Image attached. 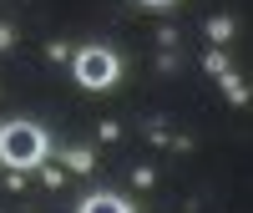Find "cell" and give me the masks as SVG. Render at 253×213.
<instances>
[{
	"label": "cell",
	"instance_id": "cell-1",
	"mask_svg": "<svg viewBox=\"0 0 253 213\" xmlns=\"http://www.w3.org/2000/svg\"><path fill=\"white\" fill-rule=\"evenodd\" d=\"M0 162H10L15 173H31V167L46 162V132L36 122H5L0 127Z\"/></svg>",
	"mask_w": 253,
	"mask_h": 213
},
{
	"label": "cell",
	"instance_id": "cell-2",
	"mask_svg": "<svg viewBox=\"0 0 253 213\" xmlns=\"http://www.w3.org/2000/svg\"><path fill=\"white\" fill-rule=\"evenodd\" d=\"M71 71H76V87H86V92H107L112 81L122 76V61L112 46H81L76 61H71Z\"/></svg>",
	"mask_w": 253,
	"mask_h": 213
},
{
	"label": "cell",
	"instance_id": "cell-3",
	"mask_svg": "<svg viewBox=\"0 0 253 213\" xmlns=\"http://www.w3.org/2000/svg\"><path fill=\"white\" fill-rule=\"evenodd\" d=\"M76 213H132V208H126V198H117V193H91V198H81Z\"/></svg>",
	"mask_w": 253,
	"mask_h": 213
},
{
	"label": "cell",
	"instance_id": "cell-4",
	"mask_svg": "<svg viewBox=\"0 0 253 213\" xmlns=\"http://www.w3.org/2000/svg\"><path fill=\"white\" fill-rule=\"evenodd\" d=\"M228 36H233V20H228V15H213V20H208V41H213V51L223 46Z\"/></svg>",
	"mask_w": 253,
	"mask_h": 213
},
{
	"label": "cell",
	"instance_id": "cell-5",
	"mask_svg": "<svg viewBox=\"0 0 253 213\" xmlns=\"http://www.w3.org/2000/svg\"><path fill=\"white\" fill-rule=\"evenodd\" d=\"M61 167H71V173H86V167H91V153H86V147H71V153H61Z\"/></svg>",
	"mask_w": 253,
	"mask_h": 213
},
{
	"label": "cell",
	"instance_id": "cell-6",
	"mask_svg": "<svg viewBox=\"0 0 253 213\" xmlns=\"http://www.w3.org/2000/svg\"><path fill=\"white\" fill-rule=\"evenodd\" d=\"M223 87H228V102H233V106H243V102H248V92H243V81H238L233 71H223Z\"/></svg>",
	"mask_w": 253,
	"mask_h": 213
},
{
	"label": "cell",
	"instance_id": "cell-7",
	"mask_svg": "<svg viewBox=\"0 0 253 213\" xmlns=\"http://www.w3.org/2000/svg\"><path fill=\"white\" fill-rule=\"evenodd\" d=\"M208 71L223 76V71H228V56H223V51H208Z\"/></svg>",
	"mask_w": 253,
	"mask_h": 213
},
{
	"label": "cell",
	"instance_id": "cell-8",
	"mask_svg": "<svg viewBox=\"0 0 253 213\" xmlns=\"http://www.w3.org/2000/svg\"><path fill=\"white\" fill-rule=\"evenodd\" d=\"M41 178H46V188H61V183H66V173H61V162H56V167H46Z\"/></svg>",
	"mask_w": 253,
	"mask_h": 213
},
{
	"label": "cell",
	"instance_id": "cell-9",
	"mask_svg": "<svg viewBox=\"0 0 253 213\" xmlns=\"http://www.w3.org/2000/svg\"><path fill=\"white\" fill-rule=\"evenodd\" d=\"M10 41H15V31H10V26H0V51H5Z\"/></svg>",
	"mask_w": 253,
	"mask_h": 213
},
{
	"label": "cell",
	"instance_id": "cell-10",
	"mask_svg": "<svg viewBox=\"0 0 253 213\" xmlns=\"http://www.w3.org/2000/svg\"><path fill=\"white\" fill-rule=\"evenodd\" d=\"M142 5H172V0H142Z\"/></svg>",
	"mask_w": 253,
	"mask_h": 213
}]
</instances>
